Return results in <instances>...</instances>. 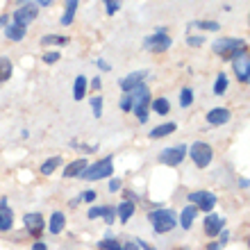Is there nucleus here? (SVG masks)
Wrapping results in <instances>:
<instances>
[{
    "label": "nucleus",
    "mask_w": 250,
    "mask_h": 250,
    "mask_svg": "<svg viewBox=\"0 0 250 250\" xmlns=\"http://www.w3.org/2000/svg\"><path fill=\"white\" fill-rule=\"evenodd\" d=\"M130 98H132V112L139 119V123H148V109H150V100H152L148 84H144V82L137 84L130 91Z\"/></svg>",
    "instance_id": "f257e3e1"
},
{
    "label": "nucleus",
    "mask_w": 250,
    "mask_h": 250,
    "mask_svg": "<svg viewBox=\"0 0 250 250\" xmlns=\"http://www.w3.org/2000/svg\"><path fill=\"white\" fill-rule=\"evenodd\" d=\"M211 50H214L218 57H223V60H234V57H239L241 53L248 50V43H246L244 39L223 37V39H216L211 43Z\"/></svg>",
    "instance_id": "f03ea898"
},
{
    "label": "nucleus",
    "mask_w": 250,
    "mask_h": 250,
    "mask_svg": "<svg viewBox=\"0 0 250 250\" xmlns=\"http://www.w3.org/2000/svg\"><path fill=\"white\" fill-rule=\"evenodd\" d=\"M148 221H150L152 230L157 232V234H166V232L175 230V225H178V211L162 207V209L148 211Z\"/></svg>",
    "instance_id": "7ed1b4c3"
},
{
    "label": "nucleus",
    "mask_w": 250,
    "mask_h": 250,
    "mask_svg": "<svg viewBox=\"0 0 250 250\" xmlns=\"http://www.w3.org/2000/svg\"><path fill=\"white\" fill-rule=\"evenodd\" d=\"M112 175H114V159H112V155H109V157H103L100 162H96V164H89L84 171H82L80 178L89 180V182H96V180H105V178H112Z\"/></svg>",
    "instance_id": "20e7f679"
},
{
    "label": "nucleus",
    "mask_w": 250,
    "mask_h": 250,
    "mask_svg": "<svg viewBox=\"0 0 250 250\" xmlns=\"http://www.w3.org/2000/svg\"><path fill=\"white\" fill-rule=\"evenodd\" d=\"M173 46V39L166 34V27H157V32L148 34L144 39V48L148 53H164Z\"/></svg>",
    "instance_id": "39448f33"
},
{
    "label": "nucleus",
    "mask_w": 250,
    "mask_h": 250,
    "mask_svg": "<svg viewBox=\"0 0 250 250\" xmlns=\"http://www.w3.org/2000/svg\"><path fill=\"white\" fill-rule=\"evenodd\" d=\"M189 157L198 168H207V166L211 164V159H214V150H211L209 144L196 141V144H191V148H189Z\"/></svg>",
    "instance_id": "423d86ee"
},
{
    "label": "nucleus",
    "mask_w": 250,
    "mask_h": 250,
    "mask_svg": "<svg viewBox=\"0 0 250 250\" xmlns=\"http://www.w3.org/2000/svg\"><path fill=\"white\" fill-rule=\"evenodd\" d=\"M187 200L198 211H205V214H209L216 207V193H211V191H191L189 196H187Z\"/></svg>",
    "instance_id": "0eeeda50"
},
{
    "label": "nucleus",
    "mask_w": 250,
    "mask_h": 250,
    "mask_svg": "<svg viewBox=\"0 0 250 250\" xmlns=\"http://www.w3.org/2000/svg\"><path fill=\"white\" fill-rule=\"evenodd\" d=\"M187 157V146H173V148H164L159 152V162L166 166H180Z\"/></svg>",
    "instance_id": "6e6552de"
},
{
    "label": "nucleus",
    "mask_w": 250,
    "mask_h": 250,
    "mask_svg": "<svg viewBox=\"0 0 250 250\" xmlns=\"http://www.w3.org/2000/svg\"><path fill=\"white\" fill-rule=\"evenodd\" d=\"M37 16H39V7L30 2V5H23V7H19V9L14 12V23L21 25V27H27L34 19H37Z\"/></svg>",
    "instance_id": "1a4fd4ad"
},
{
    "label": "nucleus",
    "mask_w": 250,
    "mask_h": 250,
    "mask_svg": "<svg viewBox=\"0 0 250 250\" xmlns=\"http://www.w3.org/2000/svg\"><path fill=\"white\" fill-rule=\"evenodd\" d=\"M148 75H150V71H132V73H127L125 78L119 80L121 91H123V93H130L132 89H134L137 84H141V82H144Z\"/></svg>",
    "instance_id": "9d476101"
},
{
    "label": "nucleus",
    "mask_w": 250,
    "mask_h": 250,
    "mask_svg": "<svg viewBox=\"0 0 250 250\" xmlns=\"http://www.w3.org/2000/svg\"><path fill=\"white\" fill-rule=\"evenodd\" d=\"M23 225H25V230L30 232L32 237H39L41 232H43V225H46L43 214H39V211H30V214L23 216Z\"/></svg>",
    "instance_id": "9b49d317"
},
{
    "label": "nucleus",
    "mask_w": 250,
    "mask_h": 250,
    "mask_svg": "<svg viewBox=\"0 0 250 250\" xmlns=\"http://www.w3.org/2000/svg\"><path fill=\"white\" fill-rule=\"evenodd\" d=\"M234 73H237V80L241 84H248L250 82V60H248V50L241 53L239 57H234Z\"/></svg>",
    "instance_id": "f8f14e48"
},
{
    "label": "nucleus",
    "mask_w": 250,
    "mask_h": 250,
    "mask_svg": "<svg viewBox=\"0 0 250 250\" xmlns=\"http://www.w3.org/2000/svg\"><path fill=\"white\" fill-rule=\"evenodd\" d=\"M205 234H207V237H216V234H221V230H225V221L221 216H218V214H207V216H205Z\"/></svg>",
    "instance_id": "ddd939ff"
},
{
    "label": "nucleus",
    "mask_w": 250,
    "mask_h": 250,
    "mask_svg": "<svg viewBox=\"0 0 250 250\" xmlns=\"http://www.w3.org/2000/svg\"><path fill=\"white\" fill-rule=\"evenodd\" d=\"M14 228V211L7 205V198L0 200V232H9Z\"/></svg>",
    "instance_id": "4468645a"
},
{
    "label": "nucleus",
    "mask_w": 250,
    "mask_h": 250,
    "mask_svg": "<svg viewBox=\"0 0 250 250\" xmlns=\"http://www.w3.org/2000/svg\"><path fill=\"white\" fill-rule=\"evenodd\" d=\"M205 121H207L209 125H225L228 121H230V109H225V107H214V109L207 112Z\"/></svg>",
    "instance_id": "2eb2a0df"
},
{
    "label": "nucleus",
    "mask_w": 250,
    "mask_h": 250,
    "mask_svg": "<svg viewBox=\"0 0 250 250\" xmlns=\"http://www.w3.org/2000/svg\"><path fill=\"white\" fill-rule=\"evenodd\" d=\"M86 166H89V162H86L84 157L73 159L71 164H66V166H64L62 175H64V178H80V175H82V171H84Z\"/></svg>",
    "instance_id": "dca6fc26"
},
{
    "label": "nucleus",
    "mask_w": 250,
    "mask_h": 250,
    "mask_svg": "<svg viewBox=\"0 0 250 250\" xmlns=\"http://www.w3.org/2000/svg\"><path fill=\"white\" fill-rule=\"evenodd\" d=\"M196 216H198V209L193 207V205H187L185 209L180 211V218H178V223L182 225V230H191V225H193Z\"/></svg>",
    "instance_id": "f3484780"
},
{
    "label": "nucleus",
    "mask_w": 250,
    "mask_h": 250,
    "mask_svg": "<svg viewBox=\"0 0 250 250\" xmlns=\"http://www.w3.org/2000/svg\"><path fill=\"white\" fill-rule=\"evenodd\" d=\"M64 228H66L64 211H53V216H50V221H48V232H50V234H60Z\"/></svg>",
    "instance_id": "a211bd4d"
},
{
    "label": "nucleus",
    "mask_w": 250,
    "mask_h": 250,
    "mask_svg": "<svg viewBox=\"0 0 250 250\" xmlns=\"http://www.w3.org/2000/svg\"><path fill=\"white\" fill-rule=\"evenodd\" d=\"M116 216L121 218V223H127L132 216H134V211H137V207H134V203H127V200H123V203H119L116 207Z\"/></svg>",
    "instance_id": "6ab92c4d"
},
{
    "label": "nucleus",
    "mask_w": 250,
    "mask_h": 250,
    "mask_svg": "<svg viewBox=\"0 0 250 250\" xmlns=\"http://www.w3.org/2000/svg\"><path fill=\"white\" fill-rule=\"evenodd\" d=\"M175 130H178V123L168 121V123H162V125H157V127H152L148 137H150V139H162V137H168V134H173Z\"/></svg>",
    "instance_id": "aec40b11"
},
{
    "label": "nucleus",
    "mask_w": 250,
    "mask_h": 250,
    "mask_svg": "<svg viewBox=\"0 0 250 250\" xmlns=\"http://www.w3.org/2000/svg\"><path fill=\"white\" fill-rule=\"evenodd\" d=\"M25 34H27V27H21V25H16V23H7L5 25V37L9 41L25 39Z\"/></svg>",
    "instance_id": "412c9836"
},
{
    "label": "nucleus",
    "mask_w": 250,
    "mask_h": 250,
    "mask_svg": "<svg viewBox=\"0 0 250 250\" xmlns=\"http://www.w3.org/2000/svg\"><path fill=\"white\" fill-rule=\"evenodd\" d=\"M78 5H80V0H66L64 16L60 19L62 25H71V23H73V19H75V12H78Z\"/></svg>",
    "instance_id": "4be33fe9"
},
{
    "label": "nucleus",
    "mask_w": 250,
    "mask_h": 250,
    "mask_svg": "<svg viewBox=\"0 0 250 250\" xmlns=\"http://www.w3.org/2000/svg\"><path fill=\"white\" fill-rule=\"evenodd\" d=\"M86 86H89V80L84 75H78L75 82H73V98L75 100H82L86 96Z\"/></svg>",
    "instance_id": "5701e85b"
},
{
    "label": "nucleus",
    "mask_w": 250,
    "mask_h": 250,
    "mask_svg": "<svg viewBox=\"0 0 250 250\" xmlns=\"http://www.w3.org/2000/svg\"><path fill=\"white\" fill-rule=\"evenodd\" d=\"M150 109L155 114H159V116H166L168 109H171V103L166 98H155V100H150Z\"/></svg>",
    "instance_id": "b1692460"
},
{
    "label": "nucleus",
    "mask_w": 250,
    "mask_h": 250,
    "mask_svg": "<svg viewBox=\"0 0 250 250\" xmlns=\"http://www.w3.org/2000/svg\"><path fill=\"white\" fill-rule=\"evenodd\" d=\"M228 86H230V80H228V75H225L223 71L216 75V82H214V93L216 96H223L225 91H228Z\"/></svg>",
    "instance_id": "393cba45"
},
{
    "label": "nucleus",
    "mask_w": 250,
    "mask_h": 250,
    "mask_svg": "<svg viewBox=\"0 0 250 250\" xmlns=\"http://www.w3.org/2000/svg\"><path fill=\"white\" fill-rule=\"evenodd\" d=\"M68 39L62 37V34H46V37H41V46H66Z\"/></svg>",
    "instance_id": "a878e982"
},
{
    "label": "nucleus",
    "mask_w": 250,
    "mask_h": 250,
    "mask_svg": "<svg viewBox=\"0 0 250 250\" xmlns=\"http://www.w3.org/2000/svg\"><path fill=\"white\" fill-rule=\"evenodd\" d=\"M60 164H62V157H57V155L50 157V159H46V162L41 164V175H53L55 168H57Z\"/></svg>",
    "instance_id": "bb28decb"
},
{
    "label": "nucleus",
    "mask_w": 250,
    "mask_h": 250,
    "mask_svg": "<svg viewBox=\"0 0 250 250\" xmlns=\"http://www.w3.org/2000/svg\"><path fill=\"white\" fill-rule=\"evenodd\" d=\"M191 27H198V30H207V32H218L221 30V23L216 21H193Z\"/></svg>",
    "instance_id": "cd10ccee"
},
{
    "label": "nucleus",
    "mask_w": 250,
    "mask_h": 250,
    "mask_svg": "<svg viewBox=\"0 0 250 250\" xmlns=\"http://www.w3.org/2000/svg\"><path fill=\"white\" fill-rule=\"evenodd\" d=\"M12 71H14L12 62L7 60V57H2V60H0V84H2V82H7V80L12 78Z\"/></svg>",
    "instance_id": "c85d7f7f"
},
{
    "label": "nucleus",
    "mask_w": 250,
    "mask_h": 250,
    "mask_svg": "<svg viewBox=\"0 0 250 250\" xmlns=\"http://www.w3.org/2000/svg\"><path fill=\"white\" fill-rule=\"evenodd\" d=\"M193 105V89L191 86H185L182 91H180V107L187 109V107Z\"/></svg>",
    "instance_id": "c756f323"
},
{
    "label": "nucleus",
    "mask_w": 250,
    "mask_h": 250,
    "mask_svg": "<svg viewBox=\"0 0 250 250\" xmlns=\"http://www.w3.org/2000/svg\"><path fill=\"white\" fill-rule=\"evenodd\" d=\"M109 211V205H98V207H91V209L86 211V218L93 221V218H103Z\"/></svg>",
    "instance_id": "7c9ffc66"
},
{
    "label": "nucleus",
    "mask_w": 250,
    "mask_h": 250,
    "mask_svg": "<svg viewBox=\"0 0 250 250\" xmlns=\"http://www.w3.org/2000/svg\"><path fill=\"white\" fill-rule=\"evenodd\" d=\"M96 248L98 250H123V246H121L116 239H103V241H98Z\"/></svg>",
    "instance_id": "2f4dec72"
},
{
    "label": "nucleus",
    "mask_w": 250,
    "mask_h": 250,
    "mask_svg": "<svg viewBox=\"0 0 250 250\" xmlns=\"http://www.w3.org/2000/svg\"><path fill=\"white\" fill-rule=\"evenodd\" d=\"M89 103H91L93 116H96V119H100V116H103V98H100V96H93Z\"/></svg>",
    "instance_id": "473e14b6"
},
{
    "label": "nucleus",
    "mask_w": 250,
    "mask_h": 250,
    "mask_svg": "<svg viewBox=\"0 0 250 250\" xmlns=\"http://www.w3.org/2000/svg\"><path fill=\"white\" fill-rule=\"evenodd\" d=\"M119 107H121V112H132V98H130V93H123V96H121Z\"/></svg>",
    "instance_id": "72a5a7b5"
},
{
    "label": "nucleus",
    "mask_w": 250,
    "mask_h": 250,
    "mask_svg": "<svg viewBox=\"0 0 250 250\" xmlns=\"http://www.w3.org/2000/svg\"><path fill=\"white\" fill-rule=\"evenodd\" d=\"M105 5H107V14L114 16V14L121 9V0H109V2H105Z\"/></svg>",
    "instance_id": "f704fd0d"
},
{
    "label": "nucleus",
    "mask_w": 250,
    "mask_h": 250,
    "mask_svg": "<svg viewBox=\"0 0 250 250\" xmlns=\"http://www.w3.org/2000/svg\"><path fill=\"white\" fill-rule=\"evenodd\" d=\"M205 43V37H187V46L189 48H198Z\"/></svg>",
    "instance_id": "c9c22d12"
},
{
    "label": "nucleus",
    "mask_w": 250,
    "mask_h": 250,
    "mask_svg": "<svg viewBox=\"0 0 250 250\" xmlns=\"http://www.w3.org/2000/svg\"><path fill=\"white\" fill-rule=\"evenodd\" d=\"M43 62H46V64H55V62H60V53H57V50L46 53V55H43Z\"/></svg>",
    "instance_id": "e433bc0d"
},
{
    "label": "nucleus",
    "mask_w": 250,
    "mask_h": 250,
    "mask_svg": "<svg viewBox=\"0 0 250 250\" xmlns=\"http://www.w3.org/2000/svg\"><path fill=\"white\" fill-rule=\"evenodd\" d=\"M121 187H123V182H121L119 178H112V180H109V191H112V193L121 191Z\"/></svg>",
    "instance_id": "4c0bfd02"
},
{
    "label": "nucleus",
    "mask_w": 250,
    "mask_h": 250,
    "mask_svg": "<svg viewBox=\"0 0 250 250\" xmlns=\"http://www.w3.org/2000/svg\"><path fill=\"white\" fill-rule=\"evenodd\" d=\"M103 218H105V223H107V225H112L114 221H116V209H114V207H109V211H107V214H105Z\"/></svg>",
    "instance_id": "58836bf2"
},
{
    "label": "nucleus",
    "mask_w": 250,
    "mask_h": 250,
    "mask_svg": "<svg viewBox=\"0 0 250 250\" xmlns=\"http://www.w3.org/2000/svg\"><path fill=\"white\" fill-rule=\"evenodd\" d=\"M80 200H86V203H93L96 200V191H91V189H86L82 196H80Z\"/></svg>",
    "instance_id": "ea45409f"
},
{
    "label": "nucleus",
    "mask_w": 250,
    "mask_h": 250,
    "mask_svg": "<svg viewBox=\"0 0 250 250\" xmlns=\"http://www.w3.org/2000/svg\"><path fill=\"white\" fill-rule=\"evenodd\" d=\"M134 244L139 246V250H157L155 246H150V244H146L144 239H134Z\"/></svg>",
    "instance_id": "a19ab883"
},
{
    "label": "nucleus",
    "mask_w": 250,
    "mask_h": 250,
    "mask_svg": "<svg viewBox=\"0 0 250 250\" xmlns=\"http://www.w3.org/2000/svg\"><path fill=\"white\" fill-rule=\"evenodd\" d=\"M218 237H221V241H218V246L223 248V246L228 244V241H230V230H221V234H218Z\"/></svg>",
    "instance_id": "79ce46f5"
},
{
    "label": "nucleus",
    "mask_w": 250,
    "mask_h": 250,
    "mask_svg": "<svg viewBox=\"0 0 250 250\" xmlns=\"http://www.w3.org/2000/svg\"><path fill=\"white\" fill-rule=\"evenodd\" d=\"M123 196H125V200H127V203H137V200H139V196L134 193V191H125Z\"/></svg>",
    "instance_id": "37998d69"
},
{
    "label": "nucleus",
    "mask_w": 250,
    "mask_h": 250,
    "mask_svg": "<svg viewBox=\"0 0 250 250\" xmlns=\"http://www.w3.org/2000/svg\"><path fill=\"white\" fill-rule=\"evenodd\" d=\"M96 66H98V68H100V71H112V66H109V64H107V62L105 60H96Z\"/></svg>",
    "instance_id": "c03bdc74"
},
{
    "label": "nucleus",
    "mask_w": 250,
    "mask_h": 250,
    "mask_svg": "<svg viewBox=\"0 0 250 250\" xmlns=\"http://www.w3.org/2000/svg\"><path fill=\"white\" fill-rule=\"evenodd\" d=\"M89 86H91V89H96V91H98L100 86H103V82H100V78H93L91 82H89Z\"/></svg>",
    "instance_id": "a18cd8bd"
},
{
    "label": "nucleus",
    "mask_w": 250,
    "mask_h": 250,
    "mask_svg": "<svg viewBox=\"0 0 250 250\" xmlns=\"http://www.w3.org/2000/svg\"><path fill=\"white\" fill-rule=\"evenodd\" d=\"M123 250H139V246L134 241H127V244H123Z\"/></svg>",
    "instance_id": "49530a36"
},
{
    "label": "nucleus",
    "mask_w": 250,
    "mask_h": 250,
    "mask_svg": "<svg viewBox=\"0 0 250 250\" xmlns=\"http://www.w3.org/2000/svg\"><path fill=\"white\" fill-rule=\"evenodd\" d=\"M32 250H48V246L43 244V241H37V244L32 246Z\"/></svg>",
    "instance_id": "de8ad7c7"
},
{
    "label": "nucleus",
    "mask_w": 250,
    "mask_h": 250,
    "mask_svg": "<svg viewBox=\"0 0 250 250\" xmlns=\"http://www.w3.org/2000/svg\"><path fill=\"white\" fill-rule=\"evenodd\" d=\"M34 2H37V5H41V7H50L55 0H34Z\"/></svg>",
    "instance_id": "09e8293b"
},
{
    "label": "nucleus",
    "mask_w": 250,
    "mask_h": 250,
    "mask_svg": "<svg viewBox=\"0 0 250 250\" xmlns=\"http://www.w3.org/2000/svg\"><path fill=\"white\" fill-rule=\"evenodd\" d=\"M239 187H241V189H248V178H239Z\"/></svg>",
    "instance_id": "8fccbe9b"
},
{
    "label": "nucleus",
    "mask_w": 250,
    "mask_h": 250,
    "mask_svg": "<svg viewBox=\"0 0 250 250\" xmlns=\"http://www.w3.org/2000/svg\"><path fill=\"white\" fill-rule=\"evenodd\" d=\"M207 250H221V246L216 241H211V244H207Z\"/></svg>",
    "instance_id": "3c124183"
},
{
    "label": "nucleus",
    "mask_w": 250,
    "mask_h": 250,
    "mask_svg": "<svg viewBox=\"0 0 250 250\" xmlns=\"http://www.w3.org/2000/svg\"><path fill=\"white\" fill-rule=\"evenodd\" d=\"M0 25H7V16H0Z\"/></svg>",
    "instance_id": "603ef678"
},
{
    "label": "nucleus",
    "mask_w": 250,
    "mask_h": 250,
    "mask_svg": "<svg viewBox=\"0 0 250 250\" xmlns=\"http://www.w3.org/2000/svg\"><path fill=\"white\" fill-rule=\"evenodd\" d=\"M103 2H109V0H103Z\"/></svg>",
    "instance_id": "864d4df0"
},
{
    "label": "nucleus",
    "mask_w": 250,
    "mask_h": 250,
    "mask_svg": "<svg viewBox=\"0 0 250 250\" xmlns=\"http://www.w3.org/2000/svg\"><path fill=\"white\" fill-rule=\"evenodd\" d=\"M180 250H187V248H180Z\"/></svg>",
    "instance_id": "5fc2aeb1"
}]
</instances>
